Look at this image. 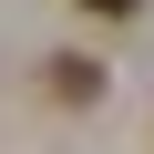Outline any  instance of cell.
I'll return each mask as SVG.
<instances>
[{
	"instance_id": "cell-1",
	"label": "cell",
	"mask_w": 154,
	"mask_h": 154,
	"mask_svg": "<svg viewBox=\"0 0 154 154\" xmlns=\"http://www.w3.org/2000/svg\"><path fill=\"white\" fill-rule=\"evenodd\" d=\"M93 82H103V72H93L82 51H62V62H51V93H62V103H93Z\"/></svg>"
},
{
	"instance_id": "cell-2",
	"label": "cell",
	"mask_w": 154,
	"mask_h": 154,
	"mask_svg": "<svg viewBox=\"0 0 154 154\" xmlns=\"http://www.w3.org/2000/svg\"><path fill=\"white\" fill-rule=\"evenodd\" d=\"M82 11H103V21H134V11H144V0H82Z\"/></svg>"
}]
</instances>
